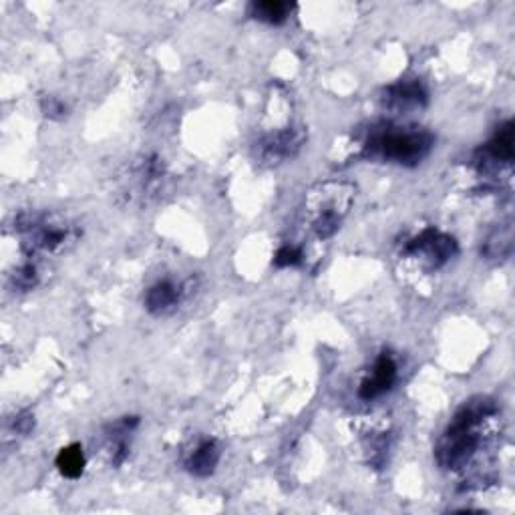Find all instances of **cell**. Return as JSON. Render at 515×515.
Instances as JSON below:
<instances>
[{
	"label": "cell",
	"mask_w": 515,
	"mask_h": 515,
	"mask_svg": "<svg viewBox=\"0 0 515 515\" xmlns=\"http://www.w3.org/2000/svg\"><path fill=\"white\" fill-rule=\"evenodd\" d=\"M499 443V409L489 397L465 401L437 441L435 459L447 473H465Z\"/></svg>",
	"instance_id": "6da1fadb"
},
{
	"label": "cell",
	"mask_w": 515,
	"mask_h": 515,
	"mask_svg": "<svg viewBox=\"0 0 515 515\" xmlns=\"http://www.w3.org/2000/svg\"><path fill=\"white\" fill-rule=\"evenodd\" d=\"M433 145L435 135L423 127L379 123L369 129L361 155L381 163L415 167L431 153Z\"/></svg>",
	"instance_id": "7a4b0ae2"
},
{
	"label": "cell",
	"mask_w": 515,
	"mask_h": 515,
	"mask_svg": "<svg viewBox=\"0 0 515 515\" xmlns=\"http://www.w3.org/2000/svg\"><path fill=\"white\" fill-rule=\"evenodd\" d=\"M13 228L25 254L39 260L67 254L81 238V228L57 212H21Z\"/></svg>",
	"instance_id": "3957f363"
},
{
	"label": "cell",
	"mask_w": 515,
	"mask_h": 515,
	"mask_svg": "<svg viewBox=\"0 0 515 515\" xmlns=\"http://www.w3.org/2000/svg\"><path fill=\"white\" fill-rule=\"evenodd\" d=\"M357 200L351 182L326 180L314 184L304 196V224L318 240H330L345 224Z\"/></svg>",
	"instance_id": "277c9868"
},
{
	"label": "cell",
	"mask_w": 515,
	"mask_h": 515,
	"mask_svg": "<svg viewBox=\"0 0 515 515\" xmlns=\"http://www.w3.org/2000/svg\"><path fill=\"white\" fill-rule=\"evenodd\" d=\"M515 129L513 121L501 123L491 139L481 145L473 155V165L485 180H499L511 174L515 159Z\"/></svg>",
	"instance_id": "5b68a950"
},
{
	"label": "cell",
	"mask_w": 515,
	"mask_h": 515,
	"mask_svg": "<svg viewBox=\"0 0 515 515\" xmlns=\"http://www.w3.org/2000/svg\"><path fill=\"white\" fill-rule=\"evenodd\" d=\"M455 254L457 240L435 228L423 230L419 236L411 238L403 248V256L421 262V266H425L429 272L441 270L455 258Z\"/></svg>",
	"instance_id": "8992f818"
},
{
	"label": "cell",
	"mask_w": 515,
	"mask_h": 515,
	"mask_svg": "<svg viewBox=\"0 0 515 515\" xmlns=\"http://www.w3.org/2000/svg\"><path fill=\"white\" fill-rule=\"evenodd\" d=\"M306 143V129L302 125H288L266 133L258 141V159L268 165H280L294 159Z\"/></svg>",
	"instance_id": "52a82bcc"
},
{
	"label": "cell",
	"mask_w": 515,
	"mask_h": 515,
	"mask_svg": "<svg viewBox=\"0 0 515 515\" xmlns=\"http://www.w3.org/2000/svg\"><path fill=\"white\" fill-rule=\"evenodd\" d=\"M399 381V363L391 351H383L359 385V397L367 403L391 393Z\"/></svg>",
	"instance_id": "ba28073f"
},
{
	"label": "cell",
	"mask_w": 515,
	"mask_h": 515,
	"mask_svg": "<svg viewBox=\"0 0 515 515\" xmlns=\"http://www.w3.org/2000/svg\"><path fill=\"white\" fill-rule=\"evenodd\" d=\"M192 282H178L174 278H163L157 280L153 286L147 288L145 292V308L153 316H167L171 312H176L178 306L190 296L192 292Z\"/></svg>",
	"instance_id": "9c48e42d"
},
{
	"label": "cell",
	"mask_w": 515,
	"mask_h": 515,
	"mask_svg": "<svg viewBox=\"0 0 515 515\" xmlns=\"http://www.w3.org/2000/svg\"><path fill=\"white\" fill-rule=\"evenodd\" d=\"M429 101V91L421 79H401L385 89L383 105L393 113L423 109Z\"/></svg>",
	"instance_id": "30bf717a"
},
{
	"label": "cell",
	"mask_w": 515,
	"mask_h": 515,
	"mask_svg": "<svg viewBox=\"0 0 515 515\" xmlns=\"http://www.w3.org/2000/svg\"><path fill=\"white\" fill-rule=\"evenodd\" d=\"M222 443L214 437H202L184 455V469L194 477H210L222 461Z\"/></svg>",
	"instance_id": "8fae6325"
},
{
	"label": "cell",
	"mask_w": 515,
	"mask_h": 515,
	"mask_svg": "<svg viewBox=\"0 0 515 515\" xmlns=\"http://www.w3.org/2000/svg\"><path fill=\"white\" fill-rule=\"evenodd\" d=\"M139 425V417H123L111 425L105 427V437H107V451H109V461L113 467H119L127 461L129 449H131V435Z\"/></svg>",
	"instance_id": "7c38bea8"
},
{
	"label": "cell",
	"mask_w": 515,
	"mask_h": 515,
	"mask_svg": "<svg viewBox=\"0 0 515 515\" xmlns=\"http://www.w3.org/2000/svg\"><path fill=\"white\" fill-rule=\"evenodd\" d=\"M483 256L487 260H493V262H501V260H507L513 252V222L507 220L503 224H499L485 240L483 244Z\"/></svg>",
	"instance_id": "4fadbf2b"
},
{
	"label": "cell",
	"mask_w": 515,
	"mask_h": 515,
	"mask_svg": "<svg viewBox=\"0 0 515 515\" xmlns=\"http://www.w3.org/2000/svg\"><path fill=\"white\" fill-rule=\"evenodd\" d=\"M55 465L63 477L79 479L85 473V465H87L83 447L79 443H71L63 447L55 457Z\"/></svg>",
	"instance_id": "5bb4252c"
},
{
	"label": "cell",
	"mask_w": 515,
	"mask_h": 515,
	"mask_svg": "<svg viewBox=\"0 0 515 515\" xmlns=\"http://www.w3.org/2000/svg\"><path fill=\"white\" fill-rule=\"evenodd\" d=\"M39 258H31L27 256L25 262H21L11 274H9V282H11V288L17 290V292H31L35 290L39 284H41V266L37 262Z\"/></svg>",
	"instance_id": "9a60e30c"
},
{
	"label": "cell",
	"mask_w": 515,
	"mask_h": 515,
	"mask_svg": "<svg viewBox=\"0 0 515 515\" xmlns=\"http://www.w3.org/2000/svg\"><path fill=\"white\" fill-rule=\"evenodd\" d=\"M292 5L282 3V0H262V3L250 5V17L266 23V25H284L290 17Z\"/></svg>",
	"instance_id": "2e32d148"
},
{
	"label": "cell",
	"mask_w": 515,
	"mask_h": 515,
	"mask_svg": "<svg viewBox=\"0 0 515 515\" xmlns=\"http://www.w3.org/2000/svg\"><path fill=\"white\" fill-rule=\"evenodd\" d=\"M41 111L51 121H63L69 117V105L57 95H45L41 99Z\"/></svg>",
	"instance_id": "e0dca14e"
},
{
	"label": "cell",
	"mask_w": 515,
	"mask_h": 515,
	"mask_svg": "<svg viewBox=\"0 0 515 515\" xmlns=\"http://www.w3.org/2000/svg\"><path fill=\"white\" fill-rule=\"evenodd\" d=\"M304 260V254L298 246H292V244H286L282 246L276 256H274V266L276 268H294V266H300Z\"/></svg>",
	"instance_id": "ac0fdd59"
},
{
	"label": "cell",
	"mask_w": 515,
	"mask_h": 515,
	"mask_svg": "<svg viewBox=\"0 0 515 515\" xmlns=\"http://www.w3.org/2000/svg\"><path fill=\"white\" fill-rule=\"evenodd\" d=\"M11 433L19 435V437H27L33 433L35 429V415L29 411H19L13 419H11Z\"/></svg>",
	"instance_id": "d6986e66"
}]
</instances>
